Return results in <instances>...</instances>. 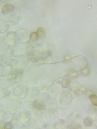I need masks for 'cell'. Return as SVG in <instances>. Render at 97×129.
I'll return each instance as SVG.
<instances>
[{"instance_id": "17", "label": "cell", "mask_w": 97, "mask_h": 129, "mask_svg": "<svg viewBox=\"0 0 97 129\" xmlns=\"http://www.w3.org/2000/svg\"><path fill=\"white\" fill-rule=\"evenodd\" d=\"M74 93L77 96H81L82 94V91L80 89H77L75 90Z\"/></svg>"}, {"instance_id": "18", "label": "cell", "mask_w": 97, "mask_h": 129, "mask_svg": "<svg viewBox=\"0 0 97 129\" xmlns=\"http://www.w3.org/2000/svg\"><path fill=\"white\" fill-rule=\"evenodd\" d=\"M14 128L13 125L11 123H7L5 125V128L8 129H13Z\"/></svg>"}, {"instance_id": "16", "label": "cell", "mask_w": 97, "mask_h": 129, "mask_svg": "<svg viewBox=\"0 0 97 129\" xmlns=\"http://www.w3.org/2000/svg\"><path fill=\"white\" fill-rule=\"evenodd\" d=\"M53 84H54V82H51L49 83V84H47L46 85H45V86L43 87L42 88V89L44 90H48L49 89L52 87Z\"/></svg>"}, {"instance_id": "5", "label": "cell", "mask_w": 97, "mask_h": 129, "mask_svg": "<svg viewBox=\"0 0 97 129\" xmlns=\"http://www.w3.org/2000/svg\"><path fill=\"white\" fill-rule=\"evenodd\" d=\"M33 106L35 109L39 110H43L45 109V105L44 103L41 101H36L33 103Z\"/></svg>"}, {"instance_id": "15", "label": "cell", "mask_w": 97, "mask_h": 129, "mask_svg": "<svg viewBox=\"0 0 97 129\" xmlns=\"http://www.w3.org/2000/svg\"><path fill=\"white\" fill-rule=\"evenodd\" d=\"M90 69L88 67L85 68L84 69H83L82 70V74L84 76H88V75L90 74Z\"/></svg>"}, {"instance_id": "13", "label": "cell", "mask_w": 97, "mask_h": 129, "mask_svg": "<svg viewBox=\"0 0 97 129\" xmlns=\"http://www.w3.org/2000/svg\"><path fill=\"white\" fill-rule=\"evenodd\" d=\"M65 122L63 119H60L54 124L56 128H62L63 125H64Z\"/></svg>"}, {"instance_id": "2", "label": "cell", "mask_w": 97, "mask_h": 129, "mask_svg": "<svg viewBox=\"0 0 97 129\" xmlns=\"http://www.w3.org/2000/svg\"><path fill=\"white\" fill-rule=\"evenodd\" d=\"M14 9H15V7L13 5L8 4V5H6L4 6L2 8V12L3 15H7L13 11Z\"/></svg>"}, {"instance_id": "19", "label": "cell", "mask_w": 97, "mask_h": 129, "mask_svg": "<svg viewBox=\"0 0 97 129\" xmlns=\"http://www.w3.org/2000/svg\"><path fill=\"white\" fill-rule=\"evenodd\" d=\"M85 93L86 95H91L93 94H94V93L93 91L91 90H87V89H86V90L85 91Z\"/></svg>"}, {"instance_id": "4", "label": "cell", "mask_w": 97, "mask_h": 129, "mask_svg": "<svg viewBox=\"0 0 97 129\" xmlns=\"http://www.w3.org/2000/svg\"><path fill=\"white\" fill-rule=\"evenodd\" d=\"M28 57L31 61L34 62H36L38 61L39 58L41 57V55H38V54H36L34 52H32L29 54Z\"/></svg>"}, {"instance_id": "12", "label": "cell", "mask_w": 97, "mask_h": 129, "mask_svg": "<svg viewBox=\"0 0 97 129\" xmlns=\"http://www.w3.org/2000/svg\"><path fill=\"white\" fill-rule=\"evenodd\" d=\"M38 36L37 33L36 32H33L30 35V39L31 40L33 41H36L38 39Z\"/></svg>"}, {"instance_id": "1", "label": "cell", "mask_w": 97, "mask_h": 129, "mask_svg": "<svg viewBox=\"0 0 97 129\" xmlns=\"http://www.w3.org/2000/svg\"><path fill=\"white\" fill-rule=\"evenodd\" d=\"M72 101V96L71 94L67 92H63L58 97V102L60 105L67 106L71 104Z\"/></svg>"}, {"instance_id": "7", "label": "cell", "mask_w": 97, "mask_h": 129, "mask_svg": "<svg viewBox=\"0 0 97 129\" xmlns=\"http://www.w3.org/2000/svg\"><path fill=\"white\" fill-rule=\"evenodd\" d=\"M7 37L8 39H9L10 40V41H11L12 43H15L16 40V35L15 33L14 32H9L7 34Z\"/></svg>"}, {"instance_id": "8", "label": "cell", "mask_w": 97, "mask_h": 129, "mask_svg": "<svg viewBox=\"0 0 97 129\" xmlns=\"http://www.w3.org/2000/svg\"><path fill=\"white\" fill-rule=\"evenodd\" d=\"M37 34H38V38L41 39H42L44 38L45 37V30L44 29H43V28H39L38 29H37Z\"/></svg>"}, {"instance_id": "9", "label": "cell", "mask_w": 97, "mask_h": 129, "mask_svg": "<svg viewBox=\"0 0 97 129\" xmlns=\"http://www.w3.org/2000/svg\"><path fill=\"white\" fill-rule=\"evenodd\" d=\"M68 75H69L70 77H71V78H77L79 76V73L74 69L70 70Z\"/></svg>"}, {"instance_id": "6", "label": "cell", "mask_w": 97, "mask_h": 129, "mask_svg": "<svg viewBox=\"0 0 97 129\" xmlns=\"http://www.w3.org/2000/svg\"><path fill=\"white\" fill-rule=\"evenodd\" d=\"M70 81H71V80H70V78H69L68 76L65 77V78L63 79L62 81H61V86H62L63 88H67L68 86H69Z\"/></svg>"}, {"instance_id": "14", "label": "cell", "mask_w": 97, "mask_h": 129, "mask_svg": "<svg viewBox=\"0 0 97 129\" xmlns=\"http://www.w3.org/2000/svg\"><path fill=\"white\" fill-rule=\"evenodd\" d=\"M68 129H82V127L80 125L75 123H72L71 124H70V125H69L67 126V128Z\"/></svg>"}, {"instance_id": "3", "label": "cell", "mask_w": 97, "mask_h": 129, "mask_svg": "<svg viewBox=\"0 0 97 129\" xmlns=\"http://www.w3.org/2000/svg\"><path fill=\"white\" fill-rule=\"evenodd\" d=\"M23 74V70L22 69H17L10 75L9 79L10 80H14L18 77L21 76Z\"/></svg>"}, {"instance_id": "10", "label": "cell", "mask_w": 97, "mask_h": 129, "mask_svg": "<svg viewBox=\"0 0 97 129\" xmlns=\"http://www.w3.org/2000/svg\"><path fill=\"white\" fill-rule=\"evenodd\" d=\"M93 120L92 118L90 117L85 118L84 120V124L86 126H91L93 124Z\"/></svg>"}, {"instance_id": "11", "label": "cell", "mask_w": 97, "mask_h": 129, "mask_svg": "<svg viewBox=\"0 0 97 129\" xmlns=\"http://www.w3.org/2000/svg\"><path fill=\"white\" fill-rule=\"evenodd\" d=\"M90 99L93 103V104L95 106L97 105V96L96 95H95L94 94L90 95Z\"/></svg>"}]
</instances>
